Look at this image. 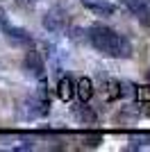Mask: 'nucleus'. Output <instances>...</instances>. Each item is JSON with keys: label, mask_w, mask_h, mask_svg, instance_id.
Instances as JSON below:
<instances>
[{"label": "nucleus", "mask_w": 150, "mask_h": 152, "mask_svg": "<svg viewBox=\"0 0 150 152\" xmlns=\"http://www.w3.org/2000/svg\"><path fill=\"white\" fill-rule=\"evenodd\" d=\"M121 93H123V91H121V84L116 82V80H107L105 84H102V98H105V100H118L121 98Z\"/></svg>", "instance_id": "f257e3e1"}, {"label": "nucleus", "mask_w": 150, "mask_h": 152, "mask_svg": "<svg viewBox=\"0 0 150 152\" xmlns=\"http://www.w3.org/2000/svg\"><path fill=\"white\" fill-rule=\"evenodd\" d=\"M77 95H80V100H89L93 95V84H91L89 77H82L77 82Z\"/></svg>", "instance_id": "f03ea898"}, {"label": "nucleus", "mask_w": 150, "mask_h": 152, "mask_svg": "<svg viewBox=\"0 0 150 152\" xmlns=\"http://www.w3.org/2000/svg\"><path fill=\"white\" fill-rule=\"evenodd\" d=\"M57 91H59V98H62V100H71V98H73V93H75L73 82H71L68 77H66V80H62V82H59V86H57Z\"/></svg>", "instance_id": "7ed1b4c3"}]
</instances>
